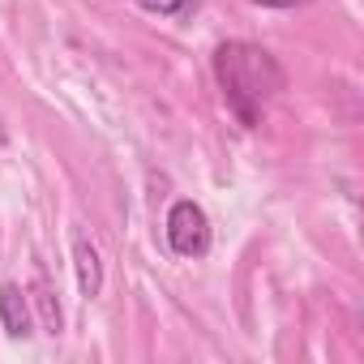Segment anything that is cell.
<instances>
[{
    "label": "cell",
    "instance_id": "277c9868",
    "mask_svg": "<svg viewBox=\"0 0 364 364\" xmlns=\"http://www.w3.org/2000/svg\"><path fill=\"white\" fill-rule=\"evenodd\" d=\"M73 262H77V291H82V296H99V287H103V266H99V253H95V245L77 240V253H73Z\"/></svg>",
    "mask_w": 364,
    "mask_h": 364
},
{
    "label": "cell",
    "instance_id": "6da1fadb",
    "mask_svg": "<svg viewBox=\"0 0 364 364\" xmlns=\"http://www.w3.org/2000/svg\"><path fill=\"white\" fill-rule=\"evenodd\" d=\"M215 77L223 86V99L228 107L245 120V124H257L262 107L283 90V69L279 60L257 48V43H223L215 52Z\"/></svg>",
    "mask_w": 364,
    "mask_h": 364
},
{
    "label": "cell",
    "instance_id": "52a82bcc",
    "mask_svg": "<svg viewBox=\"0 0 364 364\" xmlns=\"http://www.w3.org/2000/svg\"><path fill=\"white\" fill-rule=\"evenodd\" d=\"M257 5H270V9H291V5H304V0H257Z\"/></svg>",
    "mask_w": 364,
    "mask_h": 364
},
{
    "label": "cell",
    "instance_id": "5b68a950",
    "mask_svg": "<svg viewBox=\"0 0 364 364\" xmlns=\"http://www.w3.org/2000/svg\"><path fill=\"white\" fill-rule=\"evenodd\" d=\"M31 300H35V309H39L43 330H48V334H60V304H56L52 287H48V283H35V287H31Z\"/></svg>",
    "mask_w": 364,
    "mask_h": 364
},
{
    "label": "cell",
    "instance_id": "3957f363",
    "mask_svg": "<svg viewBox=\"0 0 364 364\" xmlns=\"http://www.w3.org/2000/svg\"><path fill=\"white\" fill-rule=\"evenodd\" d=\"M0 321H5V334L26 338L31 334V309L18 283H0Z\"/></svg>",
    "mask_w": 364,
    "mask_h": 364
},
{
    "label": "cell",
    "instance_id": "7a4b0ae2",
    "mask_svg": "<svg viewBox=\"0 0 364 364\" xmlns=\"http://www.w3.org/2000/svg\"><path fill=\"white\" fill-rule=\"evenodd\" d=\"M167 245L180 257H202L210 249V219L198 202H176L167 215Z\"/></svg>",
    "mask_w": 364,
    "mask_h": 364
},
{
    "label": "cell",
    "instance_id": "8992f818",
    "mask_svg": "<svg viewBox=\"0 0 364 364\" xmlns=\"http://www.w3.org/2000/svg\"><path fill=\"white\" fill-rule=\"evenodd\" d=\"M141 9H150V14H180L189 5V0H137Z\"/></svg>",
    "mask_w": 364,
    "mask_h": 364
}]
</instances>
